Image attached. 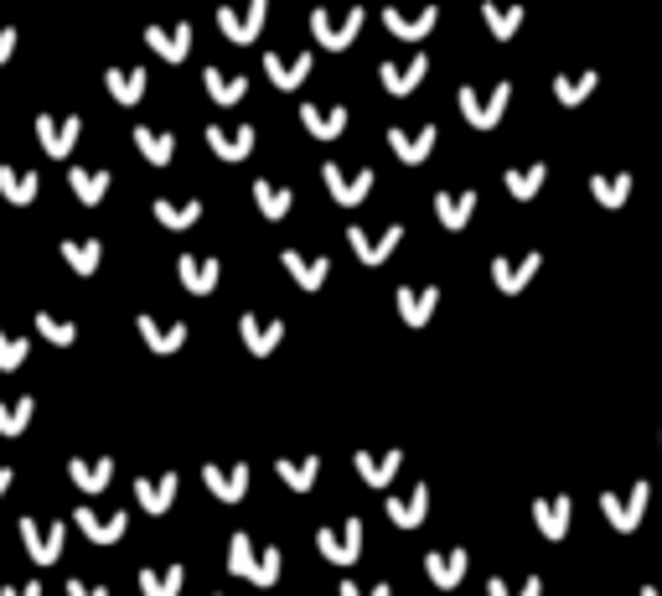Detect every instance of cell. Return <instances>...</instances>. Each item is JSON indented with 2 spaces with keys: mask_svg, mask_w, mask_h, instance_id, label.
Instances as JSON below:
<instances>
[{
  "mask_svg": "<svg viewBox=\"0 0 662 596\" xmlns=\"http://www.w3.org/2000/svg\"><path fill=\"white\" fill-rule=\"evenodd\" d=\"M228 571L244 581H253V586H274L280 581V550H253V539L238 529L234 539H228Z\"/></svg>",
  "mask_w": 662,
  "mask_h": 596,
  "instance_id": "obj_1",
  "label": "cell"
},
{
  "mask_svg": "<svg viewBox=\"0 0 662 596\" xmlns=\"http://www.w3.org/2000/svg\"><path fill=\"white\" fill-rule=\"evenodd\" d=\"M62 539H68V524H42V518H26L21 514V545H26V556L37 560V565H52L62 560Z\"/></svg>",
  "mask_w": 662,
  "mask_h": 596,
  "instance_id": "obj_2",
  "label": "cell"
},
{
  "mask_svg": "<svg viewBox=\"0 0 662 596\" xmlns=\"http://www.w3.org/2000/svg\"><path fill=\"white\" fill-rule=\"evenodd\" d=\"M647 498H652V488H647V482H631L626 493H601V509H605V518H611L622 535H631V529L642 524V514H647Z\"/></svg>",
  "mask_w": 662,
  "mask_h": 596,
  "instance_id": "obj_3",
  "label": "cell"
},
{
  "mask_svg": "<svg viewBox=\"0 0 662 596\" xmlns=\"http://www.w3.org/2000/svg\"><path fill=\"white\" fill-rule=\"evenodd\" d=\"M83 136V115H37V140L47 156H73V145Z\"/></svg>",
  "mask_w": 662,
  "mask_h": 596,
  "instance_id": "obj_4",
  "label": "cell"
},
{
  "mask_svg": "<svg viewBox=\"0 0 662 596\" xmlns=\"http://www.w3.org/2000/svg\"><path fill=\"white\" fill-rule=\"evenodd\" d=\"M363 21H368V11H363V5H352L342 21H331V11H311V32H316V42H321V47L342 52V47H347V42L363 32Z\"/></svg>",
  "mask_w": 662,
  "mask_h": 596,
  "instance_id": "obj_5",
  "label": "cell"
},
{
  "mask_svg": "<svg viewBox=\"0 0 662 596\" xmlns=\"http://www.w3.org/2000/svg\"><path fill=\"white\" fill-rule=\"evenodd\" d=\"M316 545H321V556L336 560V565H352V560L363 556V518H342L336 529H321L316 535Z\"/></svg>",
  "mask_w": 662,
  "mask_h": 596,
  "instance_id": "obj_6",
  "label": "cell"
},
{
  "mask_svg": "<svg viewBox=\"0 0 662 596\" xmlns=\"http://www.w3.org/2000/svg\"><path fill=\"white\" fill-rule=\"evenodd\" d=\"M507 94H512V83H497L492 94H476L471 83H461V109H466V119L476 125V130H487V125H497V119H503Z\"/></svg>",
  "mask_w": 662,
  "mask_h": 596,
  "instance_id": "obj_7",
  "label": "cell"
},
{
  "mask_svg": "<svg viewBox=\"0 0 662 596\" xmlns=\"http://www.w3.org/2000/svg\"><path fill=\"white\" fill-rule=\"evenodd\" d=\"M264 11H270V0H249V11L217 5V26H223V37L228 42H253L259 32H264Z\"/></svg>",
  "mask_w": 662,
  "mask_h": 596,
  "instance_id": "obj_8",
  "label": "cell"
},
{
  "mask_svg": "<svg viewBox=\"0 0 662 596\" xmlns=\"http://www.w3.org/2000/svg\"><path fill=\"white\" fill-rule=\"evenodd\" d=\"M347 238H352V249H357V259H363V265H383V259L393 255V244L404 238V229H399V223H389L383 234H368L363 223H352Z\"/></svg>",
  "mask_w": 662,
  "mask_h": 596,
  "instance_id": "obj_9",
  "label": "cell"
},
{
  "mask_svg": "<svg viewBox=\"0 0 662 596\" xmlns=\"http://www.w3.org/2000/svg\"><path fill=\"white\" fill-rule=\"evenodd\" d=\"M238 332H244V348H249L253 358H270L274 348H280V338H285V322H280V317H253V312H244Z\"/></svg>",
  "mask_w": 662,
  "mask_h": 596,
  "instance_id": "obj_10",
  "label": "cell"
},
{
  "mask_svg": "<svg viewBox=\"0 0 662 596\" xmlns=\"http://www.w3.org/2000/svg\"><path fill=\"white\" fill-rule=\"evenodd\" d=\"M321 177H327L331 198H336V202H347V208H352V202H363V198H368V187L378 182V177H373V166H363V172H352V177H347V172H342L336 161H327V166H321Z\"/></svg>",
  "mask_w": 662,
  "mask_h": 596,
  "instance_id": "obj_11",
  "label": "cell"
},
{
  "mask_svg": "<svg viewBox=\"0 0 662 596\" xmlns=\"http://www.w3.org/2000/svg\"><path fill=\"white\" fill-rule=\"evenodd\" d=\"M145 47L161 52L166 62H181L192 52V26L187 21H172V26H145Z\"/></svg>",
  "mask_w": 662,
  "mask_h": 596,
  "instance_id": "obj_12",
  "label": "cell"
},
{
  "mask_svg": "<svg viewBox=\"0 0 662 596\" xmlns=\"http://www.w3.org/2000/svg\"><path fill=\"white\" fill-rule=\"evenodd\" d=\"M135 327H140V338H145L151 353H176V348L187 342V322H161V317H151V312H140Z\"/></svg>",
  "mask_w": 662,
  "mask_h": 596,
  "instance_id": "obj_13",
  "label": "cell"
},
{
  "mask_svg": "<svg viewBox=\"0 0 662 596\" xmlns=\"http://www.w3.org/2000/svg\"><path fill=\"white\" fill-rule=\"evenodd\" d=\"M202 482H208V493L223 498V503H238V498L249 493V467L238 461V467H217V461H208L202 467Z\"/></svg>",
  "mask_w": 662,
  "mask_h": 596,
  "instance_id": "obj_14",
  "label": "cell"
},
{
  "mask_svg": "<svg viewBox=\"0 0 662 596\" xmlns=\"http://www.w3.org/2000/svg\"><path fill=\"white\" fill-rule=\"evenodd\" d=\"M539 265H544V259H539V249H533V255H523V259H492V280H497V291H507V296H512V291H523L528 280L539 276Z\"/></svg>",
  "mask_w": 662,
  "mask_h": 596,
  "instance_id": "obj_15",
  "label": "cell"
},
{
  "mask_svg": "<svg viewBox=\"0 0 662 596\" xmlns=\"http://www.w3.org/2000/svg\"><path fill=\"white\" fill-rule=\"evenodd\" d=\"M73 524H79L83 539H94V545H115V539H125V529H130L125 514H94V509H79Z\"/></svg>",
  "mask_w": 662,
  "mask_h": 596,
  "instance_id": "obj_16",
  "label": "cell"
},
{
  "mask_svg": "<svg viewBox=\"0 0 662 596\" xmlns=\"http://www.w3.org/2000/svg\"><path fill=\"white\" fill-rule=\"evenodd\" d=\"M435 306H440V285H399V312H404V322L410 327H425L429 317H435Z\"/></svg>",
  "mask_w": 662,
  "mask_h": 596,
  "instance_id": "obj_17",
  "label": "cell"
},
{
  "mask_svg": "<svg viewBox=\"0 0 662 596\" xmlns=\"http://www.w3.org/2000/svg\"><path fill=\"white\" fill-rule=\"evenodd\" d=\"M352 461H357V472H363V482H368V488H389V477L404 467V452H399V446L378 452V457H373V452H357Z\"/></svg>",
  "mask_w": 662,
  "mask_h": 596,
  "instance_id": "obj_18",
  "label": "cell"
},
{
  "mask_svg": "<svg viewBox=\"0 0 662 596\" xmlns=\"http://www.w3.org/2000/svg\"><path fill=\"white\" fill-rule=\"evenodd\" d=\"M68 477L79 482L83 493H104V488L115 482V461L109 457H73L68 461Z\"/></svg>",
  "mask_w": 662,
  "mask_h": 596,
  "instance_id": "obj_19",
  "label": "cell"
},
{
  "mask_svg": "<svg viewBox=\"0 0 662 596\" xmlns=\"http://www.w3.org/2000/svg\"><path fill=\"white\" fill-rule=\"evenodd\" d=\"M425 514H429V482H414V493L389 498V518L399 524V529H419Z\"/></svg>",
  "mask_w": 662,
  "mask_h": 596,
  "instance_id": "obj_20",
  "label": "cell"
},
{
  "mask_svg": "<svg viewBox=\"0 0 662 596\" xmlns=\"http://www.w3.org/2000/svg\"><path fill=\"white\" fill-rule=\"evenodd\" d=\"M135 498L145 514H166L176 503V472H161V477H140L135 482Z\"/></svg>",
  "mask_w": 662,
  "mask_h": 596,
  "instance_id": "obj_21",
  "label": "cell"
},
{
  "mask_svg": "<svg viewBox=\"0 0 662 596\" xmlns=\"http://www.w3.org/2000/svg\"><path fill=\"white\" fill-rule=\"evenodd\" d=\"M37 172H21V166H11V161H0V198L16 202V208H26V202H37Z\"/></svg>",
  "mask_w": 662,
  "mask_h": 596,
  "instance_id": "obj_22",
  "label": "cell"
},
{
  "mask_svg": "<svg viewBox=\"0 0 662 596\" xmlns=\"http://www.w3.org/2000/svg\"><path fill=\"white\" fill-rule=\"evenodd\" d=\"M208 145H213L223 161H244L253 151V125H238V130H223V125H208Z\"/></svg>",
  "mask_w": 662,
  "mask_h": 596,
  "instance_id": "obj_23",
  "label": "cell"
},
{
  "mask_svg": "<svg viewBox=\"0 0 662 596\" xmlns=\"http://www.w3.org/2000/svg\"><path fill=\"white\" fill-rule=\"evenodd\" d=\"M176 276H181V285H187L192 296H208V291L217 285V259L181 255V259H176Z\"/></svg>",
  "mask_w": 662,
  "mask_h": 596,
  "instance_id": "obj_24",
  "label": "cell"
},
{
  "mask_svg": "<svg viewBox=\"0 0 662 596\" xmlns=\"http://www.w3.org/2000/svg\"><path fill=\"white\" fill-rule=\"evenodd\" d=\"M264 73H270V83L274 89H300V83L311 79V58L306 52H295V58H264Z\"/></svg>",
  "mask_w": 662,
  "mask_h": 596,
  "instance_id": "obj_25",
  "label": "cell"
},
{
  "mask_svg": "<svg viewBox=\"0 0 662 596\" xmlns=\"http://www.w3.org/2000/svg\"><path fill=\"white\" fill-rule=\"evenodd\" d=\"M425 73H429V58H404V62H383V68H378V79H383L389 94H410Z\"/></svg>",
  "mask_w": 662,
  "mask_h": 596,
  "instance_id": "obj_26",
  "label": "cell"
},
{
  "mask_svg": "<svg viewBox=\"0 0 662 596\" xmlns=\"http://www.w3.org/2000/svg\"><path fill=\"white\" fill-rule=\"evenodd\" d=\"M300 119H306V130L311 136H321V140H331V136H342L347 130V109L342 104H300Z\"/></svg>",
  "mask_w": 662,
  "mask_h": 596,
  "instance_id": "obj_27",
  "label": "cell"
},
{
  "mask_svg": "<svg viewBox=\"0 0 662 596\" xmlns=\"http://www.w3.org/2000/svg\"><path fill=\"white\" fill-rule=\"evenodd\" d=\"M425 571H429V581H435L440 592H450V586H461V581H466V550H440V556L425 560Z\"/></svg>",
  "mask_w": 662,
  "mask_h": 596,
  "instance_id": "obj_28",
  "label": "cell"
},
{
  "mask_svg": "<svg viewBox=\"0 0 662 596\" xmlns=\"http://www.w3.org/2000/svg\"><path fill=\"white\" fill-rule=\"evenodd\" d=\"M104 89L115 94V104H140L145 100V68H109Z\"/></svg>",
  "mask_w": 662,
  "mask_h": 596,
  "instance_id": "obj_29",
  "label": "cell"
},
{
  "mask_svg": "<svg viewBox=\"0 0 662 596\" xmlns=\"http://www.w3.org/2000/svg\"><path fill=\"white\" fill-rule=\"evenodd\" d=\"M435 213H440L446 229H466L471 213H476V192H471V187H461V192H440V198H435Z\"/></svg>",
  "mask_w": 662,
  "mask_h": 596,
  "instance_id": "obj_30",
  "label": "cell"
},
{
  "mask_svg": "<svg viewBox=\"0 0 662 596\" xmlns=\"http://www.w3.org/2000/svg\"><path fill=\"white\" fill-rule=\"evenodd\" d=\"M187 586V565H161V571H140V596H181Z\"/></svg>",
  "mask_w": 662,
  "mask_h": 596,
  "instance_id": "obj_31",
  "label": "cell"
},
{
  "mask_svg": "<svg viewBox=\"0 0 662 596\" xmlns=\"http://www.w3.org/2000/svg\"><path fill=\"white\" fill-rule=\"evenodd\" d=\"M32 416H37V399L32 395H21V399L0 395V436H21L32 425Z\"/></svg>",
  "mask_w": 662,
  "mask_h": 596,
  "instance_id": "obj_32",
  "label": "cell"
},
{
  "mask_svg": "<svg viewBox=\"0 0 662 596\" xmlns=\"http://www.w3.org/2000/svg\"><path fill=\"white\" fill-rule=\"evenodd\" d=\"M435 5H425L419 16H404V11H393V5H383V21H389V32L393 37H404V42H414V37H429V26H435Z\"/></svg>",
  "mask_w": 662,
  "mask_h": 596,
  "instance_id": "obj_33",
  "label": "cell"
},
{
  "mask_svg": "<svg viewBox=\"0 0 662 596\" xmlns=\"http://www.w3.org/2000/svg\"><path fill=\"white\" fill-rule=\"evenodd\" d=\"M533 518H539V529H544L548 539H565V529H569V498L559 493V498H539L533 503Z\"/></svg>",
  "mask_w": 662,
  "mask_h": 596,
  "instance_id": "obj_34",
  "label": "cell"
},
{
  "mask_svg": "<svg viewBox=\"0 0 662 596\" xmlns=\"http://www.w3.org/2000/svg\"><path fill=\"white\" fill-rule=\"evenodd\" d=\"M62 259L73 265V276H94L98 259H104V244L98 238H62Z\"/></svg>",
  "mask_w": 662,
  "mask_h": 596,
  "instance_id": "obj_35",
  "label": "cell"
},
{
  "mask_svg": "<svg viewBox=\"0 0 662 596\" xmlns=\"http://www.w3.org/2000/svg\"><path fill=\"white\" fill-rule=\"evenodd\" d=\"M156 223H166V229H192L197 219H202V202L187 198V202H176V198H156Z\"/></svg>",
  "mask_w": 662,
  "mask_h": 596,
  "instance_id": "obj_36",
  "label": "cell"
},
{
  "mask_svg": "<svg viewBox=\"0 0 662 596\" xmlns=\"http://www.w3.org/2000/svg\"><path fill=\"white\" fill-rule=\"evenodd\" d=\"M202 83H208V94H213L217 104H238L249 94V79H244V73H223V68H208Z\"/></svg>",
  "mask_w": 662,
  "mask_h": 596,
  "instance_id": "obj_37",
  "label": "cell"
},
{
  "mask_svg": "<svg viewBox=\"0 0 662 596\" xmlns=\"http://www.w3.org/2000/svg\"><path fill=\"white\" fill-rule=\"evenodd\" d=\"M68 187L79 192L83 208H94V202H104V192H109V172H88V166H73V172H68Z\"/></svg>",
  "mask_w": 662,
  "mask_h": 596,
  "instance_id": "obj_38",
  "label": "cell"
},
{
  "mask_svg": "<svg viewBox=\"0 0 662 596\" xmlns=\"http://www.w3.org/2000/svg\"><path fill=\"white\" fill-rule=\"evenodd\" d=\"M135 145L151 166H166V161L176 156V140L166 136V130H151V125H135Z\"/></svg>",
  "mask_w": 662,
  "mask_h": 596,
  "instance_id": "obj_39",
  "label": "cell"
},
{
  "mask_svg": "<svg viewBox=\"0 0 662 596\" xmlns=\"http://www.w3.org/2000/svg\"><path fill=\"white\" fill-rule=\"evenodd\" d=\"M389 145L399 151V161H425L429 145H435V125H425L419 136H410V130H399V125H393V130H389Z\"/></svg>",
  "mask_w": 662,
  "mask_h": 596,
  "instance_id": "obj_40",
  "label": "cell"
},
{
  "mask_svg": "<svg viewBox=\"0 0 662 596\" xmlns=\"http://www.w3.org/2000/svg\"><path fill=\"white\" fill-rule=\"evenodd\" d=\"M280 259H285V270H291V276L300 280L306 291H316V285L327 280V270H331L327 259H306V255H300V249H285V255H280Z\"/></svg>",
  "mask_w": 662,
  "mask_h": 596,
  "instance_id": "obj_41",
  "label": "cell"
},
{
  "mask_svg": "<svg viewBox=\"0 0 662 596\" xmlns=\"http://www.w3.org/2000/svg\"><path fill=\"white\" fill-rule=\"evenodd\" d=\"M253 202H259V213L264 219H285L291 213V187H274V182H253Z\"/></svg>",
  "mask_w": 662,
  "mask_h": 596,
  "instance_id": "obj_42",
  "label": "cell"
},
{
  "mask_svg": "<svg viewBox=\"0 0 662 596\" xmlns=\"http://www.w3.org/2000/svg\"><path fill=\"white\" fill-rule=\"evenodd\" d=\"M544 161H533V166H507L503 172V182L507 187H512V198H533V192H539V187H544Z\"/></svg>",
  "mask_w": 662,
  "mask_h": 596,
  "instance_id": "obj_43",
  "label": "cell"
},
{
  "mask_svg": "<svg viewBox=\"0 0 662 596\" xmlns=\"http://www.w3.org/2000/svg\"><path fill=\"white\" fill-rule=\"evenodd\" d=\"M274 472L291 482L295 493H311V482L316 472H321V457H300V461H274Z\"/></svg>",
  "mask_w": 662,
  "mask_h": 596,
  "instance_id": "obj_44",
  "label": "cell"
},
{
  "mask_svg": "<svg viewBox=\"0 0 662 596\" xmlns=\"http://www.w3.org/2000/svg\"><path fill=\"white\" fill-rule=\"evenodd\" d=\"M590 192H595V202L601 208H622L626 198H631V177H590Z\"/></svg>",
  "mask_w": 662,
  "mask_h": 596,
  "instance_id": "obj_45",
  "label": "cell"
},
{
  "mask_svg": "<svg viewBox=\"0 0 662 596\" xmlns=\"http://www.w3.org/2000/svg\"><path fill=\"white\" fill-rule=\"evenodd\" d=\"M590 89H595V73H590V68H584V73H559V79H554V94H559V104H580Z\"/></svg>",
  "mask_w": 662,
  "mask_h": 596,
  "instance_id": "obj_46",
  "label": "cell"
},
{
  "mask_svg": "<svg viewBox=\"0 0 662 596\" xmlns=\"http://www.w3.org/2000/svg\"><path fill=\"white\" fill-rule=\"evenodd\" d=\"M482 16H487V26H492V37H512V32H518V21H523V5H503V11H497V5H482Z\"/></svg>",
  "mask_w": 662,
  "mask_h": 596,
  "instance_id": "obj_47",
  "label": "cell"
},
{
  "mask_svg": "<svg viewBox=\"0 0 662 596\" xmlns=\"http://www.w3.org/2000/svg\"><path fill=\"white\" fill-rule=\"evenodd\" d=\"M37 332L47 342H58V348H73V342H79V327H73V322H62V317H52V312H37Z\"/></svg>",
  "mask_w": 662,
  "mask_h": 596,
  "instance_id": "obj_48",
  "label": "cell"
},
{
  "mask_svg": "<svg viewBox=\"0 0 662 596\" xmlns=\"http://www.w3.org/2000/svg\"><path fill=\"white\" fill-rule=\"evenodd\" d=\"M26 353H32V342H26V338H11V332L0 327V374H16L21 363H26Z\"/></svg>",
  "mask_w": 662,
  "mask_h": 596,
  "instance_id": "obj_49",
  "label": "cell"
},
{
  "mask_svg": "<svg viewBox=\"0 0 662 596\" xmlns=\"http://www.w3.org/2000/svg\"><path fill=\"white\" fill-rule=\"evenodd\" d=\"M487 596H544V581L539 576H528L523 586H507L503 576H492V586H487Z\"/></svg>",
  "mask_w": 662,
  "mask_h": 596,
  "instance_id": "obj_50",
  "label": "cell"
},
{
  "mask_svg": "<svg viewBox=\"0 0 662 596\" xmlns=\"http://www.w3.org/2000/svg\"><path fill=\"white\" fill-rule=\"evenodd\" d=\"M16 42H21L16 26H0V68L11 62V52H16Z\"/></svg>",
  "mask_w": 662,
  "mask_h": 596,
  "instance_id": "obj_51",
  "label": "cell"
},
{
  "mask_svg": "<svg viewBox=\"0 0 662 596\" xmlns=\"http://www.w3.org/2000/svg\"><path fill=\"white\" fill-rule=\"evenodd\" d=\"M342 596H389V581H378V586H373V592H363V586H357V581H342Z\"/></svg>",
  "mask_w": 662,
  "mask_h": 596,
  "instance_id": "obj_52",
  "label": "cell"
},
{
  "mask_svg": "<svg viewBox=\"0 0 662 596\" xmlns=\"http://www.w3.org/2000/svg\"><path fill=\"white\" fill-rule=\"evenodd\" d=\"M0 596H42V581H26V586H0Z\"/></svg>",
  "mask_w": 662,
  "mask_h": 596,
  "instance_id": "obj_53",
  "label": "cell"
},
{
  "mask_svg": "<svg viewBox=\"0 0 662 596\" xmlns=\"http://www.w3.org/2000/svg\"><path fill=\"white\" fill-rule=\"evenodd\" d=\"M68 596H109L104 586H83V581H68Z\"/></svg>",
  "mask_w": 662,
  "mask_h": 596,
  "instance_id": "obj_54",
  "label": "cell"
},
{
  "mask_svg": "<svg viewBox=\"0 0 662 596\" xmlns=\"http://www.w3.org/2000/svg\"><path fill=\"white\" fill-rule=\"evenodd\" d=\"M11 482H16V472H11V467H0V498L11 493Z\"/></svg>",
  "mask_w": 662,
  "mask_h": 596,
  "instance_id": "obj_55",
  "label": "cell"
},
{
  "mask_svg": "<svg viewBox=\"0 0 662 596\" xmlns=\"http://www.w3.org/2000/svg\"><path fill=\"white\" fill-rule=\"evenodd\" d=\"M642 596H662V592H658V586H642Z\"/></svg>",
  "mask_w": 662,
  "mask_h": 596,
  "instance_id": "obj_56",
  "label": "cell"
}]
</instances>
